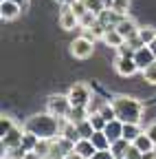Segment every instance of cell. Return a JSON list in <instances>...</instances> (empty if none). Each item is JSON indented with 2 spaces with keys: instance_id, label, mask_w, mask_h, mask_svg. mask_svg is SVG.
<instances>
[{
  "instance_id": "cell-1",
  "label": "cell",
  "mask_w": 156,
  "mask_h": 159,
  "mask_svg": "<svg viewBox=\"0 0 156 159\" xmlns=\"http://www.w3.org/2000/svg\"><path fill=\"white\" fill-rule=\"evenodd\" d=\"M60 128H62V119L55 117L53 113H37L33 117H29L24 122V130L37 135L40 139H55L60 137Z\"/></svg>"
},
{
  "instance_id": "cell-2",
  "label": "cell",
  "mask_w": 156,
  "mask_h": 159,
  "mask_svg": "<svg viewBox=\"0 0 156 159\" xmlns=\"http://www.w3.org/2000/svg\"><path fill=\"white\" fill-rule=\"evenodd\" d=\"M110 102H112V106H114L116 119H121L123 124H141L143 104H141L136 97H130V95H114Z\"/></svg>"
},
{
  "instance_id": "cell-3",
  "label": "cell",
  "mask_w": 156,
  "mask_h": 159,
  "mask_svg": "<svg viewBox=\"0 0 156 159\" xmlns=\"http://www.w3.org/2000/svg\"><path fill=\"white\" fill-rule=\"evenodd\" d=\"M70 108H73V104H70L68 95H62V93H53V95L46 99V111H48V113H53L55 117H60V119H66Z\"/></svg>"
},
{
  "instance_id": "cell-4",
  "label": "cell",
  "mask_w": 156,
  "mask_h": 159,
  "mask_svg": "<svg viewBox=\"0 0 156 159\" xmlns=\"http://www.w3.org/2000/svg\"><path fill=\"white\" fill-rule=\"evenodd\" d=\"M73 106H88V102L92 99V91L86 82H77L70 86V91L66 93Z\"/></svg>"
},
{
  "instance_id": "cell-5",
  "label": "cell",
  "mask_w": 156,
  "mask_h": 159,
  "mask_svg": "<svg viewBox=\"0 0 156 159\" xmlns=\"http://www.w3.org/2000/svg\"><path fill=\"white\" fill-rule=\"evenodd\" d=\"M92 51H95V42L88 40L86 35H79V38H75L70 42V53L77 60H88L92 55Z\"/></svg>"
},
{
  "instance_id": "cell-6",
  "label": "cell",
  "mask_w": 156,
  "mask_h": 159,
  "mask_svg": "<svg viewBox=\"0 0 156 159\" xmlns=\"http://www.w3.org/2000/svg\"><path fill=\"white\" fill-rule=\"evenodd\" d=\"M114 71L121 77H132L134 73H139V66H136L134 57H125V55H116L114 60Z\"/></svg>"
},
{
  "instance_id": "cell-7",
  "label": "cell",
  "mask_w": 156,
  "mask_h": 159,
  "mask_svg": "<svg viewBox=\"0 0 156 159\" xmlns=\"http://www.w3.org/2000/svg\"><path fill=\"white\" fill-rule=\"evenodd\" d=\"M154 60H156V53L152 51L150 44H145V47H141V49L134 51V62H136V66H139V71H145Z\"/></svg>"
},
{
  "instance_id": "cell-8",
  "label": "cell",
  "mask_w": 156,
  "mask_h": 159,
  "mask_svg": "<svg viewBox=\"0 0 156 159\" xmlns=\"http://www.w3.org/2000/svg\"><path fill=\"white\" fill-rule=\"evenodd\" d=\"M60 27L64 31H70V29L79 27V18H77V13L70 9V5H64L62 11H60Z\"/></svg>"
},
{
  "instance_id": "cell-9",
  "label": "cell",
  "mask_w": 156,
  "mask_h": 159,
  "mask_svg": "<svg viewBox=\"0 0 156 159\" xmlns=\"http://www.w3.org/2000/svg\"><path fill=\"white\" fill-rule=\"evenodd\" d=\"M22 137H24V128H20V126H13L9 133H5L2 137H0V142H2V150L5 148H13V146H20L22 144Z\"/></svg>"
},
{
  "instance_id": "cell-10",
  "label": "cell",
  "mask_w": 156,
  "mask_h": 159,
  "mask_svg": "<svg viewBox=\"0 0 156 159\" xmlns=\"http://www.w3.org/2000/svg\"><path fill=\"white\" fill-rule=\"evenodd\" d=\"M139 29H141V27L136 25L132 18H128V16H123L119 22H116V31H119L125 40H128V38H132V35H136V33H139Z\"/></svg>"
},
{
  "instance_id": "cell-11",
  "label": "cell",
  "mask_w": 156,
  "mask_h": 159,
  "mask_svg": "<svg viewBox=\"0 0 156 159\" xmlns=\"http://www.w3.org/2000/svg\"><path fill=\"white\" fill-rule=\"evenodd\" d=\"M22 7L13 2V0H2L0 2V16H2V20H15L18 16H20Z\"/></svg>"
},
{
  "instance_id": "cell-12",
  "label": "cell",
  "mask_w": 156,
  "mask_h": 159,
  "mask_svg": "<svg viewBox=\"0 0 156 159\" xmlns=\"http://www.w3.org/2000/svg\"><path fill=\"white\" fill-rule=\"evenodd\" d=\"M103 133L108 135L110 142L121 139V137H123V122H121V119H110V122L106 124V128H103Z\"/></svg>"
},
{
  "instance_id": "cell-13",
  "label": "cell",
  "mask_w": 156,
  "mask_h": 159,
  "mask_svg": "<svg viewBox=\"0 0 156 159\" xmlns=\"http://www.w3.org/2000/svg\"><path fill=\"white\" fill-rule=\"evenodd\" d=\"M101 40H103V42H106L108 47H112V49H116V47H121V44L125 42V38H123V35H121L119 31H116V27H108Z\"/></svg>"
},
{
  "instance_id": "cell-14",
  "label": "cell",
  "mask_w": 156,
  "mask_h": 159,
  "mask_svg": "<svg viewBox=\"0 0 156 159\" xmlns=\"http://www.w3.org/2000/svg\"><path fill=\"white\" fill-rule=\"evenodd\" d=\"M60 135H62V137H66V139H70V142H75V144L82 139L79 130H77V124L68 122V119H62V128H60Z\"/></svg>"
},
{
  "instance_id": "cell-15",
  "label": "cell",
  "mask_w": 156,
  "mask_h": 159,
  "mask_svg": "<svg viewBox=\"0 0 156 159\" xmlns=\"http://www.w3.org/2000/svg\"><path fill=\"white\" fill-rule=\"evenodd\" d=\"M75 152L79 155V157H84V159H90L95 152H97V148H95V144H92V139H79V142L75 144Z\"/></svg>"
},
{
  "instance_id": "cell-16",
  "label": "cell",
  "mask_w": 156,
  "mask_h": 159,
  "mask_svg": "<svg viewBox=\"0 0 156 159\" xmlns=\"http://www.w3.org/2000/svg\"><path fill=\"white\" fill-rule=\"evenodd\" d=\"M123 16L121 13H116L114 9H103L101 13H99V22L103 25V27H116V22H119V20H121Z\"/></svg>"
},
{
  "instance_id": "cell-17",
  "label": "cell",
  "mask_w": 156,
  "mask_h": 159,
  "mask_svg": "<svg viewBox=\"0 0 156 159\" xmlns=\"http://www.w3.org/2000/svg\"><path fill=\"white\" fill-rule=\"evenodd\" d=\"M90 117V113H88V106H73L70 111H68V122H73V124H82L84 119H88Z\"/></svg>"
},
{
  "instance_id": "cell-18",
  "label": "cell",
  "mask_w": 156,
  "mask_h": 159,
  "mask_svg": "<svg viewBox=\"0 0 156 159\" xmlns=\"http://www.w3.org/2000/svg\"><path fill=\"white\" fill-rule=\"evenodd\" d=\"M130 144H132V142H128L125 137H121V139H116V142L110 144V150H112V155H114L116 159H123V157H125V150L130 148Z\"/></svg>"
},
{
  "instance_id": "cell-19",
  "label": "cell",
  "mask_w": 156,
  "mask_h": 159,
  "mask_svg": "<svg viewBox=\"0 0 156 159\" xmlns=\"http://www.w3.org/2000/svg\"><path fill=\"white\" fill-rule=\"evenodd\" d=\"M90 139H92V144H95V148H97V150H108V148H110V144H112L103 130H95Z\"/></svg>"
},
{
  "instance_id": "cell-20",
  "label": "cell",
  "mask_w": 156,
  "mask_h": 159,
  "mask_svg": "<svg viewBox=\"0 0 156 159\" xmlns=\"http://www.w3.org/2000/svg\"><path fill=\"white\" fill-rule=\"evenodd\" d=\"M132 144H134L136 148H139L141 152H147V150H154V148H156V146H154V142L150 139V135H147L145 130H143V133H141L139 137H136V139H134Z\"/></svg>"
},
{
  "instance_id": "cell-21",
  "label": "cell",
  "mask_w": 156,
  "mask_h": 159,
  "mask_svg": "<svg viewBox=\"0 0 156 159\" xmlns=\"http://www.w3.org/2000/svg\"><path fill=\"white\" fill-rule=\"evenodd\" d=\"M141 133H143V130H141L139 124H123V137L128 139V142H134Z\"/></svg>"
},
{
  "instance_id": "cell-22",
  "label": "cell",
  "mask_w": 156,
  "mask_h": 159,
  "mask_svg": "<svg viewBox=\"0 0 156 159\" xmlns=\"http://www.w3.org/2000/svg\"><path fill=\"white\" fill-rule=\"evenodd\" d=\"M2 155H5L7 159H24L27 148L20 144V146H13V148H5V150H2Z\"/></svg>"
},
{
  "instance_id": "cell-23",
  "label": "cell",
  "mask_w": 156,
  "mask_h": 159,
  "mask_svg": "<svg viewBox=\"0 0 156 159\" xmlns=\"http://www.w3.org/2000/svg\"><path fill=\"white\" fill-rule=\"evenodd\" d=\"M139 35H141V40H143L145 44H152L154 40H156V29L150 27V25H147V27H141V29H139Z\"/></svg>"
},
{
  "instance_id": "cell-24",
  "label": "cell",
  "mask_w": 156,
  "mask_h": 159,
  "mask_svg": "<svg viewBox=\"0 0 156 159\" xmlns=\"http://www.w3.org/2000/svg\"><path fill=\"white\" fill-rule=\"evenodd\" d=\"M88 119H90V124L95 126V130H103V128H106V124H108V119H106L101 113H90V117H88Z\"/></svg>"
},
{
  "instance_id": "cell-25",
  "label": "cell",
  "mask_w": 156,
  "mask_h": 159,
  "mask_svg": "<svg viewBox=\"0 0 156 159\" xmlns=\"http://www.w3.org/2000/svg\"><path fill=\"white\" fill-rule=\"evenodd\" d=\"M110 9H114L116 13H121V16H128V11H130V0H112V2H110Z\"/></svg>"
},
{
  "instance_id": "cell-26",
  "label": "cell",
  "mask_w": 156,
  "mask_h": 159,
  "mask_svg": "<svg viewBox=\"0 0 156 159\" xmlns=\"http://www.w3.org/2000/svg\"><path fill=\"white\" fill-rule=\"evenodd\" d=\"M77 130H79V135H82L84 139H90L92 133H95V126L90 124V119H84L82 124H77Z\"/></svg>"
},
{
  "instance_id": "cell-27",
  "label": "cell",
  "mask_w": 156,
  "mask_h": 159,
  "mask_svg": "<svg viewBox=\"0 0 156 159\" xmlns=\"http://www.w3.org/2000/svg\"><path fill=\"white\" fill-rule=\"evenodd\" d=\"M141 73H143V80H145L147 84H156V60H154L145 71H141Z\"/></svg>"
},
{
  "instance_id": "cell-28",
  "label": "cell",
  "mask_w": 156,
  "mask_h": 159,
  "mask_svg": "<svg viewBox=\"0 0 156 159\" xmlns=\"http://www.w3.org/2000/svg\"><path fill=\"white\" fill-rule=\"evenodd\" d=\"M13 126H15V124H13V119H11L9 115H2V117H0V137H2L5 133H9Z\"/></svg>"
},
{
  "instance_id": "cell-29",
  "label": "cell",
  "mask_w": 156,
  "mask_h": 159,
  "mask_svg": "<svg viewBox=\"0 0 156 159\" xmlns=\"http://www.w3.org/2000/svg\"><path fill=\"white\" fill-rule=\"evenodd\" d=\"M103 106V102H101V97L99 95H92V99L88 102V113H99V108Z\"/></svg>"
},
{
  "instance_id": "cell-30",
  "label": "cell",
  "mask_w": 156,
  "mask_h": 159,
  "mask_svg": "<svg viewBox=\"0 0 156 159\" xmlns=\"http://www.w3.org/2000/svg\"><path fill=\"white\" fill-rule=\"evenodd\" d=\"M141 157H143V152L136 148L134 144H130V148L125 150V157H123V159H141Z\"/></svg>"
},
{
  "instance_id": "cell-31",
  "label": "cell",
  "mask_w": 156,
  "mask_h": 159,
  "mask_svg": "<svg viewBox=\"0 0 156 159\" xmlns=\"http://www.w3.org/2000/svg\"><path fill=\"white\" fill-rule=\"evenodd\" d=\"M125 42H128V44H130L134 51H136V49H141V47H145V42L141 40V35H139V33H136V35H132V38H128Z\"/></svg>"
},
{
  "instance_id": "cell-32",
  "label": "cell",
  "mask_w": 156,
  "mask_h": 159,
  "mask_svg": "<svg viewBox=\"0 0 156 159\" xmlns=\"http://www.w3.org/2000/svg\"><path fill=\"white\" fill-rule=\"evenodd\" d=\"M116 53H119V55H125V57H134V49H132L128 42H123L121 47H116Z\"/></svg>"
},
{
  "instance_id": "cell-33",
  "label": "cell",
  "mask_w": 156,
  "mask_h": 159,
  "mask_svg": "<svg viewBox=\"0 0 156 159\" xmlns=\"http://www.w3.org/2000/svg\"><path fill=\"white\" fill-rule=\"evenodd\" d=\"M90 159H116V157H114V155H112V150L108 148V150H97Z\"/></svg>"
},
{
  "instance_id": "cell-34",
  "label": "cell",
  "mask_w": 156,
  "mask_h": 159,
  "mask_svg": "<svg viewBox=\"0 0 156 159\" xmlns=\"http://www.w3.org/2000/svg\"><path fill=\"white\" fill-rule=\"evenodd\" d=\"M145 133L150 135V139H152L154 146H156V122H150V124H147V128H145Z\"/></svg>"
},
{
  "instance_id": "cell-35",
  "label": "cell",
  "mask_w": 156,
  "mask_h": 159,
  "mask_svg": "<svg viewBox=\"0 0 156 159\" xmlns=\"http://www.w3.org/2000/svg\"><path fill=\"white\" fill-rule=\"evenodd\" d=\"M24 159H42L40 155H37L35 150H27V155H24Z\"/></svg>"
},
{
  "instance_id": "cell-36",
  "label": "cell",
  "mask_w": 156,
  "mask_h": 159,
  "mask_svg": "<svg viewBox=\"0 0 156 159\" xmlns=\"http://www.w3.org/2000/svg\"><path fill=\"white\" fill-rule=\"evenodd\" d=\"M141 159H156V148L154 150H147V152H143V157Z\"/></svg>"
},
{
  "instance_id": "cell-37",
  "label": "cell",
  "mask_w": 156,
  "mask_h": 159,
  "mask_svg": "<svg viewBox=\"0 0 156 159\" xmlns=\"http://www.w3.org/2000/svg\"><path fill=\"white\" fill-rule=\"evenodd\" d=\"M13 2H18V5H20V7H22V9H24V7H27V5H29V0H13Z\"/></svg>"
},
{
  "instance_id": "cell-38",
  "label": "cell",
  "mask_w": 156,
  "mask_h": 159,
  "mask_svg": "<svg viewBox=\"0 0 156 159\" xmlns=\"http://www.w3.org/2000/svg\"><path fill=\"white\" fill-rule=\"evenodd\" d=\"M150 47H152V51H154V53H156V40H154V42H152V44H150Z\"/></svg>"
},
{
  "instance_id": "cell-39",
  "label": "cell",
  "mask_w": 156,
  "mask_h": 159,
  "mask_svg": "<svg viewBox=\"0 0 156 159\" xmlns=\"http://www.w3.org/2000/svg\"><path fill=\"white\" fill-rule=\"evenodd\" d=\"M57 2H60V5H68V2H70V0H57Z\"/></svg>"
}]
</instances>
